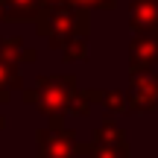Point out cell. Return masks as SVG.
I'll list each match as a JSON object with an SVG mask.
<instances>
[{"mask_svg": "<svg viewBox=\"0 0 158 158\" xmlns=\"http://www.w3.org/2000/svg\"><path fill=\"white\" fill-rule=\"evenodd\" d=\"M85 6H73L70 0H62V3H44L35 18V32L41 38H47V44L53 50H62L70 38L76 35H88L91 32V21Z\"/></svg>", "mask_w": 158, "mask_h": 158, "instance_id": "1", "label": "cell"}, {"mask_svg": "<svg viewBox=\"0 0 158 158\" xmlns=\"http://www.w3.org/2000/svg\"><path fill=\"white\" fill-rule=\"evenodd\" d=\"M76 76L73 73H56V76H38L32 88H21V97L27 106H35L50 126H64L68 102L76 94Z\"/></svg>", "mask_w": 158, "mask_h": 158, "instance_id": "2", "label": "cell"}, {"mask_svg": "<svg viewBox=\"0 0 158 158\" xmlns=\"http://www.w3.org/2000/svg\"><path fill=\"white\" fill-rule=\"evenodd\" d=\"M35 143V158H79V135L70 126H41Z\"/></svg>", "mask_w": 158, "mask_h": 158, "instance_id": "3", "label": "cell"}, {"mask_svg": "<svg viewBox=\"0 0 158 158\" xmlns=\"http://www.w3.org/2000/svg\"><path fill=\"white\" fill-rule=\"evenodd\" d=\"M126 111L132 114H152L158 108V73L152 70H141L132 73L129 91H126Z\"/></svg>", "mask_w": 158, "mask_h": 158, "instance_id": "4", "label": "cell"}, {"mask_svg": "<svg viewBox=\"0 0 158 158\" xmlns=\"http://www.w3.org/2000/svg\"><path fill=\"white\" fill-rule=\"evenodd\" d=\"M158 64V35L155 32H135L129 44V73L152 70Z\"/></svg>", "mask_w": 158, "mask_h": 158, "instance_id": "5", "label": "cell"}, {"mask_svg": "<svg viewBox=\"0 0 158 158\" xmlns=\"http://www.w3.org/2000/svg\"><path fill=\"white\" fill-rule=\"evenodd\" d=\"M129 27L135 32L158 35V0H132L129 3Z\"/></svg>", "mask_w": 158, "mask_h": 158, "instance_id": "6", "label": "cell"}, {"mask_svg": "<svg viewBox=\"0 0 158 158\" xmlns=\"http://www.w3.org/2000/svg\"><path fill=\"white\" fill-rule=\"evenodd\" d=\"M3 3V21L9 23H29L38 18L44 0H0Z\"/></svg>", "mask_w": 158, "mask_h": 158, "instance_id": "7", "label": "cell"}, {"mask_svg": "<svg viewBox=\"0 0 158 158\" xmlns=\"http://www.w3.org/2000/svg\"><path fill=\"white\" fill-rule=\"evenodd\" d=\"M0 56H6L9 62H15L18 68H21V64H35L38 53H35L32 47H27V41H23L21 35H3V38H0Z\"/></svg>", "mask_w": 158, "mask_h": 158, "instance_id": "8", "label": "cell"}, {"mask_svg": "<svg viewBox=\"0 0 158 158\" xmlns=\"http://www.w3.org/2000/svg\"><path fill=\"white\" fill-rule=\"evenodd\" d=\"M91 141L97 143H106V147H117V149H129V141H126V132L120 123H114V120H102L100 126L94 129V135H91Z\"/></svg>", "mask_w": 158, "mask_h": 158, "instance_id": "9", "label": "cell"}, {"mask_svg": "<svg viewBox=\"0 0 158 158\" xmlns=\"http://www.w3.org/2000/svg\"><path fill=\"white\" fill-rule=\"evenodd\" d=\"M85 94H88V100L91 102H100L102 108H108V111H126V97H123V91H117V88H85Z\"/></svg>", "mask_w": 158, "mask_h": 158, "instance_id": "10", "label": "cell"}, {"mask_svg": "<svg viewBox=\"0 0 158 158\" xmlns=\"http://www.w3.org/2000/svg\"><path fill=\"white\" fill-rule=\"evenodd\" d=\"M76 152L85 155V158H132V149L106 147V143H97V141H82L76 147Z\"/></svg>", "mask_w": 158, "mask_h": 158, "instance_id": "11", "label": "cell"}, {"mask_svg": "<svg viewBox=\"0 0 158 158\" xmlns=\"http://www.w3.org/2000/svg\"><path fill=\"white\" fill-rule=\"evenodd\" d=\"M23 88V76H21V68L15 62H9L6 56H0V91L12 94V91H21Z\"/></svg>", "mask_w": 158, "mask_h": 158, "instance_id": "12", "label": "cell"}, {"mask_svg": "<svg viewBox=\"0 0 158 158\" xmlns=\"http://www.w3.org/2000/svg\"><path fill=\"white\" fill-rule=\"evenodd\" d=\"M62 59L68 64L85 62V59H88V35H76V38H70L68 44L62 47Z\"/></svg>", "mask_w": 158, "mask_h": 158, "instance_id": "13", "label": "cell"}, {"mask_svg": "<svg viewBox=\"0 0 158 158\" xmlns=\"http://www.w3.org/2000/svg\"><path fill=\"white\" fill-rule=\"evenodd\" d=\"M91 106H94V102L88 100L85 88L82 91L76 88V94L70 97V102H68V114H73V117H88V114H91Z\"/></svg>", "mask_w": 158, "mask_h": 158, "instance_id": "14", "label": "cell"}, {"mask_svg": "<svg viewBox=\"0 0 158 158\" xmlns=\"http://www.w3.org/2000/svg\"><path fill=\"white\" fill-rule=\"evenodd\" d=\"M73 6H85V9H106L111 12L114 6H117V0H70Z\"/></svg>", "mask_w": 158, "mask_h": 158, "instance_id": "15", "label": "cell"}, {"mask_svg": "<svg viewBox=\"0 0 158 158\" xmlns=\"http://www.w3.org/2000/svg\"><path fill=\"white\" fill-rule=\"evenodd\" d=\"M0 23H3V3H0Z\"/></svg>", "mask_w": 158, "mask_h": 158, "instance_id": "16", "label": "cell"}, {"mask_svg": "<svg viewBox=\"0 0 158 158\" xmlns=\"http://www.w3.org/2000/svg\"><path fill=\"white\" fill-rule=\"evenodd\" d=\"M44 3H62V0H44Z\"/></svg>", "mask_w": 158, "mask_h": 158, "instance_id": "17", "label": "cell"}]
</instances>
